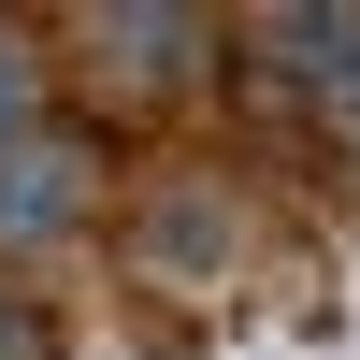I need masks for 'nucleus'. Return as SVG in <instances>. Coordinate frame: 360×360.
I'll return each instance as SVG.
<instances>
[{"mask_svg": "<svg viewBox=\"0 0 360 360\" xmlns=\"http://www.w3.org/2000/svg\"><path fill=\"white\" fill-rule=\"evenodd\" d=\"M72 202H86V173L58 159L44 130L0 144V245H58V231H72Z\"/></svg>", "mask_w": 360, "mask_h": 360, "instance_id": "nucleus-1", "label": "nucleus"}, {"mask_svg": "<svg viewBox=\"0 0 360 360\" xmlns=\"http://www.w3.org/2000/svg\"><path fill=\"white\" fill-rule=\"evenodd\" d=\"M217 245H231L217 202H173V217H159V259H173V274H217Z\"/></svg>", "mask_w": 360, "mask_h": 360, "instance_id": "nucleus-2", "label": "nucleus"}, {"mask_svg": "<svg viewBox=\"0 0 360 360\" xmlns=\"http://www.w3.org/2000/svg\"><path fill=\"white\" fill-rule=\"evenodd\" d=\"M101 44H115V58H130V72H159V58H173V44H188V29H173V15H115V29H101Z\"/></svg>", "mask_w": 360, "mask_h": 360, "instance_id": "nucleus-3", "label": "nucleus"}, {"mask_svg": "<svg viewBox=\"0 0 360 360\" xmlns=\"http://www.w3.org/2000/svg\"><path fill=\"white\" fill-rule=\"evenodd\" d=\"M0 360H29V303H15V288H0Z\"/></svg>", "mask_w": 360, "mask_h": 360, "instance_id": "nucleus-5", "label": "nucleus"}, {"mask_svg": "<svg viewBox=\"0 0 360 360\" xmlns=\"http://www.w3.org/2000/svg\"><path fill=\"white\" fill-rule=\"evenodd\" d=\"M0 144H29V58L0 44Z\"/></svg>", "mask_w": 360, "mask_h": 360, "instance_id": "nucleus-4", "label": "nucleus"}]
</instances>
